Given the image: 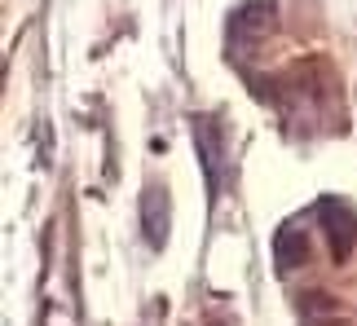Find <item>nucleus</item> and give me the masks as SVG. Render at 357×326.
Returning <instances> with one entry per match:
<instances>
[{
  "label": "nucleus",
  "instance_id": "obj_1",
  "mask_svg": "<svg viewBox=\"0 0 357 326\" xmlns=\"http://www.w3.org/2000/svg\"><path fill=\"white\" fill-rule=\"evenodd\" d=\"M318 221L326 229V242H331V256L335 261H349L353 256V242H357V216L344 199H322L318 203Z\"/></svg>",
  "mask_w": 357,
  "mask_h": 326
},
{
  "label": "nucleus",
  "instance_id": "obj_2",
  "mask_svg": "<svg viewBox=\"0 0 357 326\" xmlns=\"http://www.w3.org/2000/svg\"><path fill=\"white\" fill-rule=\"evenodd\" d=\"M142 229H146V242L150 251H159L168 242V229H172V203H168V185L163 181H150L146 194H142Z\"/></svg>",
  "mask_w": 357,
  "mask_h": 326
},
{
  "label": "nucleus",
  "instance_id": "obj_3",
  "mask_svg": "<svg viewBox=\"0 0 357 326\" xmlns=\"http://www.w3.org/2000/svg\"><path fill=\"white\" fill-rule=\"evenodd\" d=\"M305 229H300L296 221L278 229V274H287V269H300L305 265Z\"/></svg>",
  "mask_w": 357,
  "mask_h": 326
}]
</instances>
